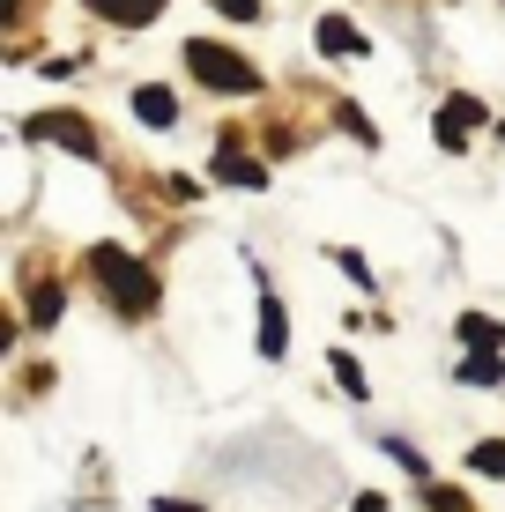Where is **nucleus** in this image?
<instances>
[{"mask_svg": "<svg viewBox=\"0 0 505 512\" xmlns=\"http://www.w3.org/2000/svg\"><path fill=\"white\" fill-rule=\"evenodd\" d=\"M90 275H97V290L112 297L119 312H156V275H149L134 253H119V245H97V253H90Z\"/></svg>", "mask_w": 505, "mask_h": 512, "instance_id": "1", "label": "nucleus"}, {"mask_svg": "<svg viewBox=\"0 0 505 512\" xmlns=\"http://www.w3.org/2000/svg\"><path fill=\"white\" fill-rule=\"evenodd\" d=\"M186 75H194L201 90H223V97H253V90H260V75L238 60L231 45H216V38H194V45H186Z\"/></svg>", "mask_w": 505, "mask_h": 512, "instance_id": "2", "label": "nucleus"}, {"mask_svg": "<svg viewBox=\"0 0 505 512\" xmlns=\"http://www.w3.org/2000/svg\"><path fill=\"white\" fill-rule=\"evenodd\" d=\"M476 127H491V112H483V97H446L439 104V149H468V134Z\"/></svg>", "mask_w": 505, "mask_h": 512, "instance_id": "3", "label": "nucleus"}, {"mask_svg": "<svg viewBox=\"0 0 505 512\" xmlns=\"http://www.w3.org/2000/svg\"><path fill=\"white\" fill-rule=\"evenodd\" d=\"M30 134H38V141H60L67 156H97V134L82 127L75 112H45V119H30Z\"/></svg>", "mask_w": 505, "mask_h": 512, "instance_id": "4", "label": "nucleus"}, {"mask_svg": "<svg viewBox=\"0 0 505 512\" xmlns=\"http://www.w3.org/2000/svg\"><path fill=\"white\" fill-rule=\"evenodd\" d=\"M216 179H223V186H260V179H268V164H253V156L238 149V134H223V149H216Z\"/></svg>", "mask_w": 505, "mask_h": 512, "instance_id": "5", "label": "nucleus"}, {"mask_svg": "<svg viewBox=\"0 0 505 512\" xmlns=\"http://www.w3.org/2000/svg\"><path fill=\"white\" fill-rule=\"evenodd\" d=\"M90 8L104 15V23H127V30H142V23H156V15H164V0H90Z\"/></svg>", "mask_w": 505, "mask_h": 512, "instance_id": "6", "label": "nucleus"}, {"mask_svg": "<svg viewBox=\"0 0 505 512\" xmlns=\"http://www.w3.org/2000/svg\"><path fill=\"white\" fill-rule=\"evenodd\" d=\"M60 312H67L60 282H30V327H60Z\"/></svg>", "mask_w": 505, "mask_h": 512, "instance_id": "7", "label": "nucleus"}, {"mask_svg": "<svg viewBox=\"0 0 505 512\" xmlns=\"http://www.w3.org/2000/svg\"><path fill=\"white\" fill-rule=\"evenodd\" d=\"M134 119H142V127H171V119H179V97L171 90H134Z\"/></svg>", "mask_w": 505, "mask_h": 512, "instance_id": "8", "label": "nucleus"}, {"mask_svg": "<svg viewBox=\"0 0 505 512\" xmlns=\"http://www.w3.org/2000/svg\"><path fill=\"white\" fill-rule=\"evenodd\" d=\"M290 349V327H283V305L275 297H260V357H283Z\"/></svg>", "mask_w": 505, "mask_h": 512, "instance_id": "9", "label": "nucleus"}, {"mask_svg": "<svg viewBox=\"0 0 505 512\" xmlns=\"http://www.w3.org/2000/svg\"><path fill=\"white\" fill-rule=\"evenodd\" d=\"M461 386H505V364H498V349H468V364H461Z\"/></svg>", "mask_w": 505, "mask_h": 512, "instance_id": "10", "label": "nucleus"}, {"mask_svg": "<svg viewBox=\"0 0 505 512\" xmlns=\"http://www.w3.org/2000/svg\"><path fill=\"white\" fill-rule=\"evenodd\" d=\"M320 52H335V60H350V52H364V38H357L350 23H342V15H327V23H320Z\"/></svg>", "mask_w": 505, "mask_h": 512, "instance_id": "11", "label": "nucleus"}, {"mask_svg": "<svg viewBox=\"0 0 505 512\" xmlns=\"http://www.w3.org/2000/svg\"><path fill=\"white\" fill-rule=\"evenodd\" d=\"M461 342H468V349H498V342H505V327H498V320H483V312H468V320H461Z\"/></svg>", "mask_w": 505, "mask_h": 512, "instance_id": "12", "label": "nucleus"}, {"mask_svg": "<svg viewBox=\"0 0 505 512\" xmlns=\"http://www.w3.org/2000/svg\"><path fill=\"white\" fill-rule=\"evenodd\" d=\"M335 119H342V134H357V141H364V149H372V141H379V127H372V119H364V112H357V104H342V112H335Z\"/></svg>", "mask_w": 505, "mask_h": 512, "instance_id": "13", "label": "nucleus"}, {"mask_svg": "<svg viewBox=\"0 0 505 512\" xmlns=\"http://www.w3.org/2000/svg\"><path fill=\"white\" fill-rule=\"evenodd\" d=\"M468 468H476V475H505V446H476V453H468Z\"/></svg>", "mask_w": 505, "mask_h": 512, "instance_id": "14", "label": "nucleus"}, {"mask_svg": "<svg viewBox=\"0 0 505 512\" xmlns=\"http://www.w3.org/2000/svg\"><path fill=\"white\" fill-rule=\"evenodd\" d=\"M335 379H342V386H350V394H364V372H357V364H350V357H342V349H335Z\"/></svg>", "mask_w": 505, "mask_h": 512, "instance_id": "15", "label": "nucleus"}, {"mask_svg": "<svg viewBox=\"0 0 505 512\" xmlns=\"http://www.w3.org/2000/svg\"><path fill=\"white\" fill-rule=\"evenodd\" d=\"M216 8H223V15H238V23H253V15H260V0H216Z\"/></svg>", "mask_w": 505, "mask_h": 512, "instance_id": "16", "label": "nucleus"}, {"mask_svg": "<svg viewBox=\"0 0 505 512\" xmlns=\"http://www.w3.org/2000/svg\"><path fill=\"white\" fill-rule=\"evenodd\" d=\"M431 512H461V498L454 490H431Z\"/></svg>", "mask_w": 505, "mask_h": 512, "instance_id": "17", "label": "nucleus"}, {"mask_svg": "<svg viewBox=\"0 0 505 512\" xmlns=\"http://www.w3.org/2000/svg\"><path fill=\"white\" fill-rule=\"evenodd\" d=\"M156 512H201V505H179V498H164V505H156Z\"/></svg>", "mask_w": 505, "mask_h": 512, "instance_id": "18", "label": "nucleus"}, {"mask_svg": "<svg viewBox=\"0 0 505 512\" xmlns=\"http://www.w3.org/2000/svg\"><path fill=\"white\" fill-rule=\"evenodd\" d=\"M350 512H387V505H379V498H357V505H350Z\"/></svg>", "mask_w": 505, "mask_h": 512, "instance_id": "19", "label": "nucleus"}, {"mask_svg": "<svg viewBox=\"0 0 505 512\" xmlns=\"http://www.w3.org/2000/svg\"><path fill=\"white\" fill-rule=\"evenodd\" d=\"M498 134H505V127H498Z\"/></svg>", "mask_w": 505, "mask_h": 512, "instance_id": "20", "label": "nucleus"}]
</instances>
